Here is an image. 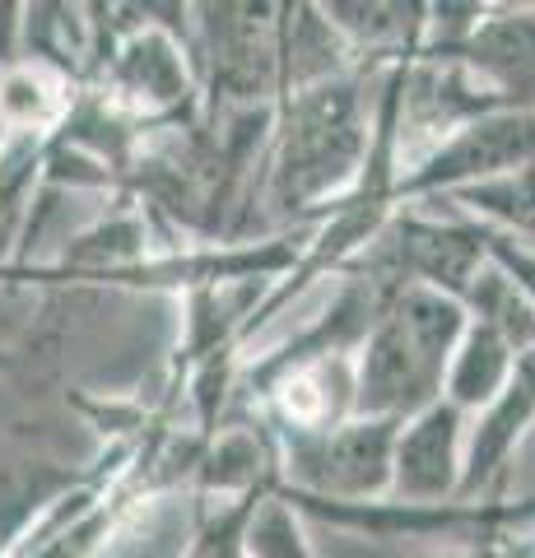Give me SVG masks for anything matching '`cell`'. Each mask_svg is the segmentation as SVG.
Instances as JSON below:
<instances>
[{"instance_id":"1","label":"cell","mask_w":535,"mask_h":558,"mask_svg":"<svg viewBox=\"0 0 535 558\" xmlns=\"http://www.w3.org/2000/svg\"><path fill=\"white\" fill-rule=\"evenodd\" d=\"M465 312L438 289H401L354 363V418H405L442 400Z\"/></svg>"},{"instance_id":"2","label":"cell","mask_w":535,"mask_h":558,"mask_svg":"<svg viewBox=\"0 0 535 558\" xmlns=\"http://www.w3.org/2000/svg\"><path fill=\"white\" fill-rule=\"evenodd\" d=\"M368 149L364 121H358V94L344 80H321L307 89H293L280 154H275L270 201L284 215L336 196L358 172Z\"/></svg>"},{"instance_id":"3","label":"cell","mask_w":535,"mask_h":558,"mask_svg":"<svg viewBox=\"0 0 535 558\" xmlns=\"http://www.w3.org/2000/svg\"><path fill=\"white\" fill-rule=\"evenodd\" d=\"M401 418H344L326 433H293L289 475L313 502L364 508L391 488V451Z\"/></svg>"},{"instance_id":"4","label":"cell","mask_w":535,"mask_h":558,"mask_svg":"<svg viewBox=\"0 0 535 558\" xmlns=\"http://www.w3.org/2000/svg\"><path fill=\"white\" fill-rule=\"evenodd\" d=\"M526 168H535V108H498L457 126L401 191H461Z\"/></svg>"},{"instance_id":"5","label":"cell","mask_w":535,"mask_h":558,"mask_svg":"<svg viewBox=\"0 0 535 558\" xmlns=\"http://www.w3.org/2000/svg\"><path fill=\"white\" fill-rule=\"evenodd\" d=\"M461 410L447 400L410 414L396 433L387 494H396L405 508H442V498L461 494Z\"/></svg>"},{"instance_id":"6","label":"cell","mask_w":535,"mask_h":558,"mask_svg":"<svg viewBox=\"0 0 535 558\" xmlns=\"http://www.w3.org/2000/svg\"><path fill=\"white\" fill-rule=\"evenodd\" d=\"M186 51L178 47L168 28H135L131 38L112 51V65H108V89L112 98L131 112H145V117H159L182 108L186 94H192V80H186Z\"/></svg>"},{"instance_id":"7","label":"cell","mask_w":535,"mask_h":558,"mask_svg":"<svg viewBox=\"0 0 535 558\" xmlns=\"http://www.w3.org/2000/svg\"><path fill=\"white\" fill-rule=\"evenodd\" d=\"M452 57L503 108H522L535 98V14H503V20L485 24L475 20V28L465 33V43Z\"/></svg>"},{"instance_id":"8","label":"cell","mask_w":535,"mask_h":558,"mask_svg":"<svg viewBox=\"0 0 535 558\" xmlns=\"http://www.w3.org/2000/svg\"><path fill=\"white\" fill-rule=\"evenodd\" d=\"M401 256L428 289L461 299L479 279L485 260V229H438V223H401Z\"/></svg>"},{"instance_id":"9","label":"cell","mask_w":535,"mask_h":558,"mask_svg":"<svg viewBox=\"0 0 535 558\" xmlns=\"http://www.w3.org/2000/svg\"><path fill=\"white\" fill-rule=\"evenodd\" d=\"M516 368V349L503 340V330H494L489 322H471L457 344L452 363H447V381H442V400L465 410H485L498 400V391L512 381Z\"/></svg>"},{"instance_id":"10","label":"cell","mask_w":535,"mask_h":558,"mask_svg":"<svg viewBox=\"0 0 535 558\" xmlns=\"http://www.w3.org/2000/svg\"><path fill=\"white\" fill-rule=\"evenodd\" d=\"M71 112L65 98V75L57 65L28 61V65H5L0 70V131L38 135Z\"/></svg>"},{"instance_id":"11","label":"cell","mask_w":535,"mask_h":558,"mask_svg":"<svg viewBox=\"0 0 535 558\" xmlns=\"http://www.w3.org/2000/svg\"><path fill=\"white\" fill-rule=\"evenodd\" d=\"M452 196L465 201V205H475L479 215H489L498 223H508V229L535 238V168L512 172V178L461 186V191H452Z\"/></svg>"},{"instance_id":"12","label":"cell","mask_w":535,"mask_h":558,"mask_svg":"<svg viewBox=\"0 0 535 558\" xmlns=\"http://www.w3.org/2000/svg\"><path fill=\"white\" fill-rule=\"evenodd\" d=\"M247 554L252 558H313L284 502H262V508H256L252 526H247Z\"/></svg>"},{"instance_id":"13","label":"cell","mask_w":535,"mask_h":558,"mask_svg":"<svg viewBox=\"0 0 535 558\" xmlns=\"http://www.w3.org/2000/svg\"><path fill=\"white\" fill-rule=\"evenodd\" d=\"M256 508H262L256 498H243L238 508L219 512L210 526L196 535V545H192V554H186V558H252L247 554V526H252Z\"/></svg>"},{"instance_id":"14","label":"cell","mask_w":535,"mask_h":558,"mask_svg":"<svg viewBox=\"0 0 535 558\" xmlns=\"http://www.w3.org/2000/svg\"><path fill=\"white\" fill-rule=\"evenodd\" d=\"M141 256V223H102V229L84 233L75 252H65V260H75V266H122V260H135Z\"/></svg>"},{"instance_id":"15","label":"cell","mask_w":535,"mask_h":558,"mask_svg":"<svg viewBox=\"0 0 535 558\" xmlns=\"http://www.w3.org/2000/svg\"><path fill=\"white\" fill-rule=\"evenodd\" d=\"M420 558H479V554H420Z\"/></svg>"}]
</instances>
